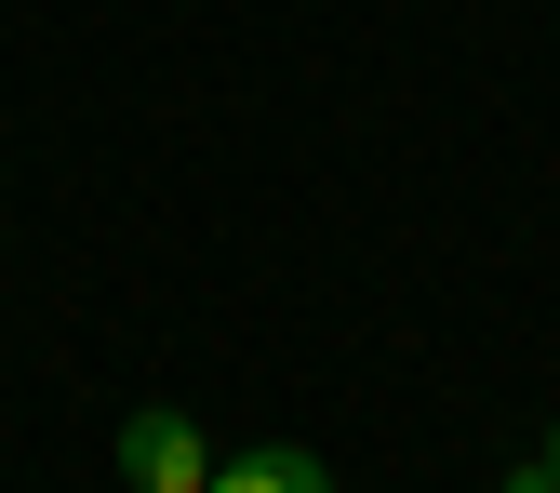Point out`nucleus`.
Listing matches in <instances>:
<instances>
[{"mask_svg": "<svg viewBox=\"0 0 560 493\" xmlns=\"http://www.w3.org/2000/svg\"><path fill=\"white\" fill-rule=\"evenodd\" d=\"M547 467H560V441H547Z\"/></svg>", "mask_w": 560, "mask_h": 493, "instance_id": "obj_4", "label": "nucleus"}, {"mask_svg": "<svg viewBox=\"0 0 560 493\" xmlns=\"http://www.w3.org/2000/svg\"><path fill=\"white\" fill-rule=\"evenodd\" d=\"M200 493H334V467H320V454H294V441H267V454H228Z\"/></svg>", "mask_w": 560, "mask_h": 493, "instance_id": "obj_2", "label": "nucleus"}, {"mask_svg": "<svg viewBox=\"0 0 560 493\" xmlns=\"http://www.w3.org/2000/svg\"><path fill=\"white\" fill-rule=\"evenodd\" d=\"M120 480H133V493H200L214 454H200L187 413H133V427H120Z\"/></svg>", "mask_w": 560, "mask_h": 493, "instance_id": "obj_1", "label": "nucleus"}, {"mask_svg": "<svg viewBox=\"0 0 560 493\" xmlns=\"http://www.w3.org/2000/svg\"><path fill=\"white\" fill-rule=\"evenodd\" d=\"M508 493H560V467H508Z\"/></svg>", "mask_w": 560, "mask_h": 493, "instance_id": "obj_3", "label": "nucleus"}]
</instances>
